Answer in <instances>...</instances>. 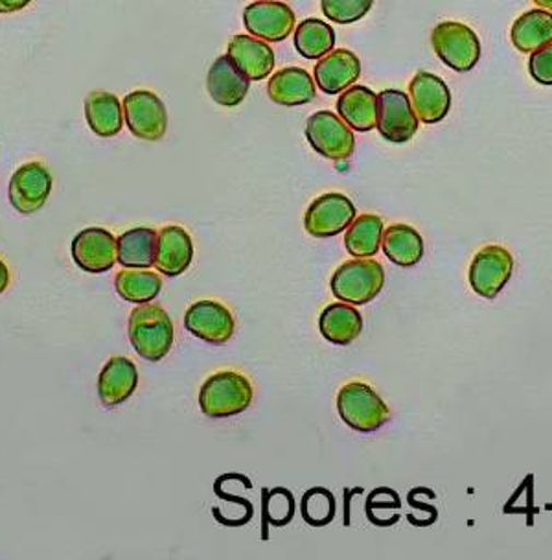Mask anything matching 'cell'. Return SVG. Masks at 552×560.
I'll use <instances>...</instances> for the list:
<instances>
[{
	"label": "cell",
	"instance_id": "4fadbf2b",
	"mask_svg": "<svg viewBox=\"0 0 552 560\" xmlns=\"http://www.w3.org/2000/svg\"><path fill=\"white\" fill-rule=\"evenodd\" d=\"M52 192V175L42 163L23 164L10 182V203L21 214H34L45 207Z\"/></svg>",
	"mask_w": 552,
	"mask_h": 560
},
{
	"label": "cell",
	"instance_id": "9a60e30c",
	"mask_svg": "<svg viewBox=\"0 0 552 560\" xmlns=\"http://www.w3.org/2000/svg\"><path fill=\"white\" fill-rule=\"evenodd\" d=\"M411 104L419 120L424 124H438L448 117L451 109V93L442 78L420 70L409 85Z\"/></svg>",
	"mask_w": 552,
	"mask_h": 560
},
{
	"label": "cell",
	"instance_id": "f546056e",
	"mask_svg": "<svg viewBox=\"0 0 552 560\" xmlns=\"http://www.w3.org/2000/svg\"><path fill=\"white\" fill-rule=\"evenodd\" d=\"M336 47V32L320 19H306L295 30V48L306 59H320Z\"/></svg>",
	"mask_w": 552,
	"mask_h": 560
},
{
	"label": "cell",
	"instance_id": "7a4b0ae2",
	"mask_svg": "<svg viewBox=\"0 0 552 560\" xmlns=\"http://www.w3.org/2000/svg\"><path fill=\"white\" fill-rule=\"evenodd\" d=\"M255 389L238 371H220L204 380L199 389V408L209 419H228L250 408Z\"/></svg>",
	"mask_w": 552,
	"mask_h": 560
},
{
	"label": "cell",
	"instance_id": "4316f807",
	"mask_svg": "<svg viewBox=\"0 0 552 560\" xmlns=\"http://www.w3.org/2000/svg\"><path fill=\"white\" fill-rule=\"evenodd\" d=\"M85 118L98 137H115L122 131L124 107L115 94L93 91L85 100Z\"/></svg>",
	"mask_w": 552,
	"mask_h": 560
},
{
	"label": "cell",
	"instance_id": "7402d4cb",
	"mask_svg": "<svg viewBox=\"0 0 552 560\" xmlns=\"http://www.w3.org/2000/svg\"><path fill=\"white\" fill-rule=\"evenodd\" d=\"M268 93L274 104L295 107V105L314 102L317 89H315L314 78L309 77L308 70L301 69V67H287L271 77L268 83Z\"/></svg>",
	"mask_w": 552,
	"mask_h": 560
},
{
	"label": "cell",
	"instance_id": "5b68a950",
	"mask_svg": "<svg viewBox=\"0 0 552 560\" xmlns=\"http://www.w3.org/2000/svg\"><path fill=\"white\" fill-rule=\"evenodd\" d=\"M431 45L442 63L455 72H470L481 59V42L475 32L462 23L446 21L435 26Z\"/></svg>",
	"mask_w": 552,
	"mask_h": 560
},
{
	"label": "cell",
	"instance_id": "6da1fadb",
	"mask_svg": "<svg viewBox=\"0 0 552 560\" xmlns=\"http://www.w3.org/2000/svg\"><path fill=\"white\" fill-rule=\"evenodd\" d=\"M128 334L137 354L148 362H161L174 347V323L158 304H139L131 310Z\"/></svg>",
	"mask_w": 552,
	"mask_h": 560
},
{
	"label": "cell",
	"instance_id": "4dcf8cb0",
	"mask_svg": "<svg viewBox=\"0 0 552 560\" xmlns=\"http://www.w3.org/2000/svg\"><path fill=\"white\" fill-rule=\"evenodd\" d=\"M262 538L268 540L269 525L285 527L293 522L295 516V497L285 487L262 490Z\"/></svg>",
	"mask_w": 552,
	"mask_h": 560
},
{
	"label": "cell",
	"instance_id": "ac0fdd59",
	"mask_svg": "<svg viewBox=\"0 0 552 560\" xmlns=\"http://www.w3.org/2000/svg\"><path fill=\"white\" fill-rule=\"evenodd\" d=\"M249 78L245 77L231 56H221L210 67L207 89L215 104L236 107L249 93Z\"/></svg>",
	"mask_w": 552,
	"mask_h": 560
},
{
	"label": "cell",
	"instance_id": "e575fe53",
	"mask_svg": "<svg viewBox=\"0 0 552 560\" xmlns=\"http://www.w3.org/2000/svg\"><path fill=\"white\" fill-rule=\"evenodd\" d=\"M529 72L535 82L552 85V43L532 52L529 59Z\"/></svg>",
	"mask_w": 552,
	"mask_h": 560
},
{
	"label": "cell",
	"instance_id": "603a6c76",
	"mask_svg": "<svg viewBox=\"0 0 552 560\" xmlns=\"http://www.w3.org/2000/svg\"><path fill=\"white\" fill-rule=\"evenodd\" d=\"M338 113L355 131H373L378 120V94L365 85H352L339 96Z\"/></svg>",
	"mask_w": 552,
	"mask_h": 560
},
{
	"label": "cell",
	"instance_id": "83f0119b",
	"mask_svg": "<svg viewBox=\"0 0 552 560\" xmlns=\"http://www.w3.org/2000/svg\"><path fill=\"white\" fill-rule=\"evenodd\" d=\"M384 231V220L378 214L355 217L344 234V247L354 258H373L379 253Z\"/></svg>",
	"mask_w": 552,
	"mask_h": 560
},
{
	"label": "cell",
	"instance_id": "8fae6325",
	"mask_svg": "<svg viewBox=\"0 0 552 560\" xmlns=\"http://www.w3.org/2000/svg\"><path fill=\"white\" fill-rule=\"evenodd\" d=\"M185 328L204 343L225 345L236 332V319L225 304L203 299L187 310Z\"/></svg>",
	"mask_w": 552,
	"mask_h": 560
},
{
	"label": "cell",
	"instance_id": "8992f818",
	"mask_svg": "<svg viewBox=\"0 0 552 560\" xmlns=\"http://www.w3.org/2000/svg\"><path fill=\"white\" fill-rule=\"evenodd\" d=\"M514 273V257L503 245H484L471 260L468 280L473 292L483 299H495Z\"/></svg>",
	"mask_w": 552,
	"mask_h": 560
},
{
	"label": "cell",
	"instance_id": "30bf717a",
	"mask_svg": "<svg viewBox=\"0 0 552 560\" xmlns=\"http://www.w3.org/2000/svg\"><path fill=\"white\" fill-rule=\"evenodd\" d=\"M124 120L129 131L142 140L163 139L168 128V113L163 100L150 91H133L122 102Z\"/></svg>",
	"mask_w": 552,
	"mask_h": 560
},
{
	"label": "cell",
	"instance_id": "d6a6232c",
	"mask_svg": "<svg viewBox=\"0 0 552 560\" xmlns=\"http://www.w3.org/2000/svg\"><path fill=\"white\" fill-rule=\"evenodd\" d=\"M214 492L215 497L221 498V502L233 503V511H228V509H212L215 522H220L221 525H227V527H244V525L249 524L252 516H255V508H252V503L247 498L231 494L218 479H215Z\"/></svg>",
	"mask_w": 552,
	"mask_h": 560
},
{
	"label": "cell",
	"instance_id": "44dd1931",
	"mask_svg": "<svg viewBox=\"0 0 552 560\" xmlns=\"http://www.w3.org/2000/svg\"><path fill=\"white\" fill-rule=\"evenodd\" d=\"M363 315L354 304L331 303L319 315V332L331 345L354 343L363 332Z\"/></svg>",
	"mask_w": 552,
	"mask_h": 560
},
{
	"label": "cell",
	"instance_id": "5bb4252c",
	"mask_svg": "<svg viewBox=\"0 0 552 560\" xmlns=\"http://www.w3.org/2000/svg\"><path fill=\"white\" fill-rule=\"evenodd\" d=\"M70 255L87 273H105L117 262V238L102 228L83 229L72 240Z\"/></svg>",
	"mask_w": 552,
	"mask_h": 560
},
{
	"label": "cell",
	"instance_id": "7c38bea8",
	"mask_svg": "<svg viewBox=\"0 0 552 560\" xmlns=\"http://www.w3.org/2000/svg\"><path fill=\"white\" fill-rule=\"evenodd\" d=\"M295 13L279 0H256L244 10L247 32L262 42L282 43L295 30Z\"/></svg>",
	"mask_w": 552,
	"mask_h": 560
},
{
	"label": "cell",
	"instance_id": "f1b7e54d",
	"mask_svg": "<svg viewBox=\"0 0 552 560\" xmlns=\"http://www.w3.org/2000/svg\"><path fill=\"white\" fill-rule=\"evenodd\" d=\"M117 293L124 301L134 304L152 303L163 290V279L150 269L124 268L115 279Z\"/></svg>",
	"mask_w": 552,
	"mask_h": 560
},
{
	"label": "cell",
	"instance_id": "d6986e66",
	"mask_svg": "<svg viewBox=\"0 0 552 560\" xmlns=\"http://www.w3.org/2000/svg\"><path fill=\"white\" fill-rule=\"evenodd\" d=\"M139 385V371L129 358L115 357L105 363L98 376V397L105 408L126 402Z\"/></svg>",
	"mask_w": 552,
	"mask_h": 560
},
{
	"label": "cell",
	"instance_id": "9c48e42d",
	"mask_svg": "<svg viewBox=\"0 0 552 560\" xmlns=\"http://www.w3.org/2000/svg\"><path fill=\"white\" fill-rule=\"evenodd\" d=\"M419 117L408 94L398 89H387L378 94L379 135L395 144H406L419 131Z\"/></svg>",
	"mask_w": 552,
	"mask_h": 560
},
{
	"label": "cell",
	"instance_id": "cb8c5ba5",
	"mask_svg": "<svg viewBox=\"0 0 552 560\" xmlns=\"http://www.w3.org/2000/svg\"><path fill=\"white\" fill-rule=\"evenodd\" d=\"M158 233L155 229L134 228L117 238V262L122 268L150 269L155 266Z\"/></svg>",
	"mask_w": 552,
	"mask_h": 560
},
{
	"label": "cell",
	"instance_id": "d4e9b609",
	"mask_svg": "<svg viewBox=\"0 0 552 560\" xmlns=\"http://www.w3.org/2000/svg\"><path fill=\"white\" fill-rule=\"evenodd\" d=\"M381 249L395 266L414 268L424 258L425 244L416 229L406 223H395L385 229Z\"/></svg>",
	"mask_w": 552,
	"mask_h": 560
},
{
	"label": "cell",
	"instance_id": "ffe728a7",
	"mask_svg": "<svg viewBox=\"0 0 552 560\" xmlns=\"http://www.w3.org/2000/svg\"><path fill=\"white\" fill-rule=\"evenodd\" d=\"M228 56L250 82H262L269 74H273V48L262 39L250 35H234L233 42L228 43Z\"/></svg>",
	"mask_w": 552,
	"mask_h": 560
},
{
	"label": "cell",
	"instance_id": "3957f363",
	"mask_svg": "<svg viewBox=\"0 0 552 560\" xmlns=\"http://www.w3.org/2000/svg\"><path fill=\"white\" fill-rule=\"evenodd\" d=\"M385 287V269L374 258H354L331 275L330 290L343 303L363 306L373 303Z\"/></svg>",
	"mask_w": 552,
	"mask_h": 560
},
{
	"label": "cell",
	"instance_id": "ba28073f",
	"mask_svg": "<svg viewBox=\"0 0 552 560\" xmlns=\"http://www.w3.org/2000/svg\"><path fill=\"white\" fill-rule=\"evenodd\" d=\"M355 205L344 194L326 192L314 199L304 214V229L314 238H331L354 222Z\"/></svg>",
	"mask_w": 552,
	"mask_h": 560
},
{
	"label": "cell",
	"instance_id": "1f68e13d",
	"mask_svg": "<svg viewBox=\"0 0 552 560\" xmlns=\"http://www.w3.org/2000/svg\"><path fill=\"white\" fill-rule=\"evenodd\" d=\"M301 511H303L306 524L312 527H326L336 518L338 503H336V497L331 490L325 489V487H314L304 492Z\"/></svg>",
	"mask_w": 552,
	"mask_h": 560
},
{
	"label": "cell",
	"instance_id": "277c9868",
	"mask_svg": "<svg viewBox=\"0 0 552 560\" xmlns=\"http://www.w3.org/2000/svg\"><path fill=\"white\" fill-rule=\"evenodd\" d=\"M338 411L344 424L360 433L378 432L390 419L389 406L365 382H350L339 389Z\"/></svg>",
	"mask_w": 552,
	"mask_h": 560
},
{
	"label": "cell",
	"instance_id": "484cf974",
	"mask_svg": "<svg viewBox=\"0 0 552 560\" xmlns=\"http://www.w3.org/2000/svg\"><path fill=\"white\" fill-rule=\"evenodd\" d=\"M510 42L519 52L532 54L552 43V13L547 10H530L519 15L510 30Z\"/></svg>",
	"mask_w": 552,
	"mask_h": 560
},
{
	"label": "cell",
	"instance_id": "8d00e7d4",
	"mask_svg": "<svg viewBox=\"0 0 552 560\" xmlns=\"http://www.w3.org/2000/svg\"><path fill=\"white\" fill-rule=\"evenodd\" d=\"M8 284H10V269L0 260V295L7 292Z\"/></svg>",
	"mask_w": 552,
	"mask_h": 560
},
{
	"label": "cell",
	"instance_id": "74e56055",
	"mask_svg": "<svg viewBox=\"0 0 552 560\" xmlns=\"http://www.w3.org/2000/svg\"><path fill=\"white\" fill-rule=\"evenodd\" d=\"M536 7L541 8V10H547V12H551L552 10V0H532Z\"/></svg>",
	"mask_w": 552,
	"mask_h": 560
},
{
	"label": "cell",
	"instance_id": "836d02e7",
	"mask_svg": "<svg viewBox=\"0 0 552 560\" xmlns=\"http://www.w3.org/2000/svg\"><path fill=\"white\" fill-rule=\"evenodd\" d=\"M374 0H320L322 13L338 24H350L371 12Z\"/></svg>",
	"mask_w": 552,
	"mask_h": 560
},
{
	"label": "cell",
	"instance_id": "e0dca14e",
	"mask_svg": "<svg viewBox=\"0 0 552 560\" xmlns=\"http://www.w3.org/2000/svg\"><path fill=\"white\" fill-rule=\"evenodd\" d=\"M315 83L325 94H339L352 88L361 77V61L347 48L331 50L314 69Z\"/></svg>",
	"mask_w": 552,
	"mask_h": 560
},
{
	"label": "cell",
	"instance_id": "2e32d148",
	"mask_svg": "<svg viewBox=\"0 0 552 560\" xmlns=\"http://www.w3.org/2000/svg\"><path fill=\"white\" fill-rule=\"evenodd\" d=\"M193 260L192 236L180 225H166L158 231L155 268L169 279L185 273Z\"/></svg>",
	"mask_w": 552,
	"mask_h": 560
},
{
	"label": "cell",
	"instance_id": "52a82bcc",
	"mask_svg": "<svg viewBox=\"0 0 552 560\" xmlns=\"http://www.w3.org/2000/svg\"><path fill=\"white\" fill-rule=\"evenodd\" d=\"M306 139L315 152L330 161H347L354 155L352 128L333 112H317L308 118Z\"/></svg>",
	"mask_w": 552,
	"mask_h": 560
},
{
	"label": "cell",
	"instance_id": "d590c367",
	"mask_svg": "<svg viewBox=\"0 0 552 560\" xmlns=\"http://www.w3.org/2000/svg\"><path fill=\"white\" fill-rule=\"evenodd\" d=\"M32 0H0V13L21 12Z\"/></svg>",
	"mask_w": 552,
	"mask_h": 560
}]
</instances>
